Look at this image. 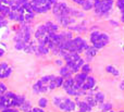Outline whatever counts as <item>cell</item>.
Wrapping results in <instances>:
<instances>
[{
	"instance_id": "2e32d148",
	"label": "cell",
	"mask_w": 124,
	"mask_h": 112,
	"mask_svg": "<svg viewBox=\"0 0 124 112\" xmlns=\"http://www.w3.org/2000/svg\"><path fill=\"white\" fill-rule=\"evenodd\" d=\"M46 27H47V30L49 33H56L57 30H58V26H57L56 24L51 23V22H48V23L46 24Z\"/></svg>"
},
{
	"instance_id": "d4e9b609",
	"label": "cell",
	"mask_w": 124,
	"mask_h": 112,
	"mask_svg": "<svg viewBox=\"0 0 124 112\" xmlns=\"http://www.w3.org/2000/svg\"><path fill=\"white\" fill-rule=\"evenodd\" d=\"M1 112H19L16 110H14V109H10V108H7V109H3Z\"/></svg>"
},
{
	"instance_id": "ffe728a7",
	"label": "cell",
	"mask_w": 124,
	"mask_h": 112,
	"mask_svg": "<svg viewBox=\"0 0 124 112\" xmlns=\"http://www.w3.org/2000/svg\"><path fill=\"white\" fill-rule=\"evenodd\" d=\"M81 69H82V72H83V73H85V74H88L90 71H92V67H90L88 64H84Z\"/></svg>"
},
{
	"instance_id": "44dd1931",
	"label": "cell",
	"mask_w": 124,
	"mask_h": 112,
	"mask_svg": "<svg viewBox=\"0 0 124 112\" xmlns=\"http://www.w3.org/2000/svg\"><path fill=\"white\" fill-rule=\"evenodd\" d=\"M100 107L102 109V111H110L111 110V105L110 104H100Z\"/></svg>"
},
{
	"instance_id": "ac0fdd59",
	"label": "cell",
	"mask_w": 124,
	"mask_h": 112,
	"mask_svg": "<svg viewBox=\"0 0 124 112\" xmlns=\"http://www.w3.org/2000/svg\"><path fill=\"white\" fill-rule=\"evenodd\" d=\"M106 70H107V72H109V73H111V74H113V75H116V76H118L119 75V71L118 70H116L112 65H108L107 67H106Z\"/></svg>"
},
{
	"instance_id": "7402d4cb",
	"label": "cell",
	"mask_w": 124,
	"mask_h": 112,
	"mask_svg": "<svg viewBox=\"0 0 124 112\" xmlns=\"http://www.w3.org/2000/svg\"><path fill=\"white\" fill-rule=\"evenodd\" d=\"M92 8H93V3H92L90 1H88V0L83 4V9H84V10H86V11H87V10H90Z\"/></svg>"
},
{
	"instance_id": "8fae6325",
	"label": "cell",
	"mask_w": 124,
	"mask_h": 112,
	"mask_svg": "<svg viewBox=\"0 0 124 112\" xmlns=\"http://www.w3.org/2000/svg\"><path fill=\"white\" fill-rule=\"evenodd\" d=\"M87 74L83 73V72H81V73H77L76 75L74 76V80H75V83H76L77 85H78L79 87H81L82 89V85L84 84V82L86 81V78H87Z\"/></svg>"
},
{
	"instance_id": "f546056e",
	"label": "cell",
	"mask_w": 124,
	"mask_h": 112,
	"mask_svg": "<svg viewBox=\"0 0 124 112\" xmlns=\"http://www.w3.org/2000/svg\"><path fill=\"white\" fill-rule=\"evenodd\" d=\"M102 112H103V111H102Z\"/></svg>"
},
{
	"instance_id": "d6986e66",
	"label": "cell",
	"mask_w": 124,
	"mask_h": 112,
	"mask_svg": "<svg viewBox=\"0 0 124 112\" xmlns=\"http://www.w3.org/2000/svg\"><path fill=\"white\" fill-rule=\"evenodd\" d=\"M47 105H48V100L46 98H40L38 100V106L40 108H45V107H47Z\"/></svg>"
},
{
	"instance_id": "9a60e30c",
	"label": "cell",
	"mask_w": 124,
	"mask_h": 112,
	"mask_svg": "<svg viewBox=\"0 0 124 112\" xmlns=\"http://www.w3.org/2000/svg\"><path fill=\"white\" fill-rule=\"evenodd\" d=\"M86 102H88V104L90 105L92 107H95L98 102H97L96 98H95V95H86Z\"/></svg>"
},
{
	"instance_id": "5bb4252c",
	"label": "cell",
	"mask_w": 124,
	"mask_h": 112,
	"mask_svg": "<svg viewBox=\"0 0 124 112\" xmlns=\"http://www.w3.org/2000/svg\"><path fill=\"white\" fill-rule=\"evenodd\" d=\"M97 48H95L94 46L93 47H88L87 49H86V56H87L88 60H92L93 57H95L97 54Z\"/></svg>"
},
{
	"instance_id": "6da1fadb",
	"label": "cell",
	"mask_w": 124,
	"mask_h": 112,
	"mask_svg": "<svg viewBox=\"0 0 124 112\" xmlns=\"http://www.w3.org/2000/svg\"><path fill=\"white\" fill-rule=\"evenodd\" d=\"M25 99L22 96H16L15 94L7 93L0 98V109L11 108V107H21Z\"/></svg>"
},
{
	"instance_id": "83f0119b",
	"label": "cell",
	"mask_w": 124,
	"mask_h": 112,
	"mask_svg": "<svg viewBox=\"0 0 124 112\" xmlns=\"http://www.w3.org/2000/svg\"><path fill=\"white\" fill-rule=\"evenodd\" d=\"M122 21L124 22V12H123V15H122Z\"/></svg>"
},
{
	"instance_id": "30bf717a",
	"label": "cell",
	"mask_w": 124,
	"mask_h": 112,
	"mask_svg": "<svg viewBox=\"0 0 124 112\" xmlns=\"http://www.w3.org/2000/svg\"><path fill=\"white\" fill-rule=\"evenodd\" d=\"M95 87V78L93 76H87L86 81L84 82V84L82 85V89L83 90H90Z\"/></svg>"
},
{
	"instance_id": "484cf974",
	"label": "cell",
	"mask_w": 124,
	"mask_h": 112,
	"mask_svg": "<svg viewBox=\"0 0 124 112\" xmlns=\"http://www.w3.org/2000/svg\"><path fill=\"white\" fill-rule=\"evenodd\" d=\"M120 88H121V89H124V81H123V82H121V84H120Z\"/></svg>"
},
{
	"instance_id": "9c48e42d",
	"label": "cell",
	"mask_w": 124,
	"mask_h": 112,
	"mask_svg": "<svg viewBox=\"0 0 124 112\" xmlns=\"http://www.w3.org/2000/svg\"><path fill=\"white\" fill-rule=\"evenodd\" d=\"M12 73V69L7 63H0V78H7Z\"/></svg>"
},
{
	"instance_id": "f1b7e54d",
	"label": "cell",
	"mask_w": 124,
	"mask_h": 112,
	"mask_svg": "<svg viewBox=\"0 0 124 112\" xmlns=\"http://www.w3.org/2000/svg\"><path fill=\"white\" fill-rule=\"evenodd\" d=\"M79 112H83V111H79Z\"/></svg>"
},
{
	"instance_id": "277c9868",
	"label": "cell",
	"mask_w": 124,
	"mask_h": 112,
	"mask_svg": "<svg viewBox=\"0 0 124 112\" xmlns=\"http://www.w3.org/2000/svg\"><path fill=\"white\" fill-rule=\"evenodd\" d=\"M57 2L56 0H35V2L32 4L33 10H35L38 13L47 12L51 9L52 6H54Z\"/></svg>"
},
{
	"instance_id": "e0dca14e",
	"label": "cell",
	"mask_w": 124,
	"mask_h": 112,
	"mask_svg": "<svg viewBox=\"0 0 124 112\" xmlns=\"http://www.w3.org/2000/svg\"><path fill=\"white\" fill-rule=\"evenodd\" d=\"M95 98H96L98 104H102L103 100H105V95L102 93H100V91H98V93L95 94Z\"/></svg>"
},
{
	"instance_id": "8992f818",
	"label": "cell",
	"mask_w": 124,
	"mask_h": 112,
	"mask_svg": "<svg viewBox=\"0 0 124 112\" xmlns=\"http://www.w3.org/2000/svg\"><path fill=\"white\" fill-rule=\"evenodd\" d=\"M30 36H31V30L27 26H23L21 28V30L17 33V35L15 36V40L17 43L19 41L20 43H27L30 40Z\"/></svg>"
},
{
	"instance_id": "7c38bea8",
	"label": "cell",
	"mask_w": 124,
	"mask_h": 112,
	"mask_svg": "<svg viewBox=\"0 0 124 112\" xmlns=\"http://www.w3.org/2000/svg\"><path fill=\"white\" fill-rule=\"evenodd\" d=\"M60 75H61L63 78H65V80H66V78L72 77L73 72L71 71L69 67H62V69L60 70Z\"/></svg>"
},
{
	"instance_id": "603a6c76",
	"label": "cell",
	"mask_w": 124,
	"mask_h": 112,
	"mask_svg": "<svg viewBox=\"0 0 124 112\" xmlns=\"http://www.w3.org/2000/svg\"><path fill=\"white\" fill-rule=\"evenodd\" d=\"M28 108H31V102L24 101V104L21 106V109H22V110H24V111H28V110H27Z\"/></svg>"
},
{
	"instance_id": "cb8c5ba5",
	"label": "cell",
	"mask_w": 124,
	"mask_h": 112,
	"mask_svg": "<svg viewBox=\"0 0 124 112\" xmlns=\"http://www.w3.org/2000/svg\"><path fill=\"white\" fill-rule=\"evenodd\" d=\"M27 112H45V111L40 108H33V109H31V110H28Z\"/></svg>"
},
{
	"instance_id": "4fadbf2b",
	"label": "cell",
	"mask_w": 124,
	"mask_h": 112,
	"mask_svg": "<svg viewBox=\"0 0 124 112\" xmlns=\"http://www.w3.org/2000/svg\"><path fill=\"white\" fill-rule=\"evenodd\" d=\"M78 108H79V110L83 111V112H90L93 107L86 101H79L78 102Z\"/></svg>"
},
{
	"instance_id": "5b68a950",
	"label": "cell",
	"mask_w": 124,
	"mask_h": 112,
	"mask_svg": "<svg viewBox=\"0 0 124 112\" xmlns=\"http://www.w3.org/2000/svg\"><path fill=\"white\" fill-rule=\"evenodd\" d=\"M94 7L96 9V12L97 14H106L108 13L110 10H111V4L107 3L106 1L103 0H95V3Z\"/></svg>"
},
{
	"instance_id": "7a4b0ae2",
	"label": "cell",
	"mask_w": 124,
	"mask_h": 112,
	"mask_svg": "<svg viewBox=\"0 0 124 112\" xmlns=\"http://www.w3.org/2000/svg\"><path fill=\"white\" fill-rule=\"evenodd\" d=\"M54 105L57 106L60 110L64 112H72L75 110V102L73 100H71L68 97H60V96H57L52 99Z\"/></svg>"
},
{
	"instance_id": "4316f807",
	"label": "cell",
	"mask_w": 124,
	"mask_h": 112,
	"mask_svg": "<svg viewBox=\"0 0 124 112\" xmlns=\"http://www.w3.org/2000/svg\"><path fill=\"white\" fill-rule=\"evenodd\" d=\"M4 54V50H2L1 48H0V57H2Z\"/></svg>"
},
{
	"instance_id": "52a82bcc",
	"label": "cell",
	"mask_w": 124,
	"mask_h": 112,
	"mask_svg": "<svg viewBox=\"0 0 124 112\" xmlns=\"http://www.w3.org/2000/svg\"><path fill=\"white\" fill-rule=\"evenodd\" d=\"M71 9L68 8L65 6V3H56L54 6V13L57 15L58 17H62L65 16V15H69Z\"/></svg>"
},
{
	"instance_id": "3957f363",
	"label": "cell",
	"mask_w": 124,
	"mask_h": 112,
	"mask_svg": "<svg viewBox=\"0 0 124 112\" xmlns=\"http://www.w3.org/2000/svg\"><path fill=\"white\" fill-rule=\"evenodd\" d=\"M90 41L93 43V46L97 49L103 48L108 43H109V36L105 33L94 32L90 35Z\"/></svg>"
},
{
	"instance_id": "ba28073f",
	"label": "cell",
	"mask_w": 124,
	"mask_h": 112,
	"mask_svg": "<svg viewBox=\"0 0 124 112\" xmlns=\"http://www.w3.org/2000/svg\"><path fill=\"white\" fill-rule=\"evenodd\" d=\"M83 65H84V60L82 58L77 59V60H75V61H72V62L66 63V67H70V70L73 73H77Z\"/></svg>"
}]
</instances>
